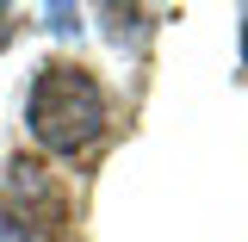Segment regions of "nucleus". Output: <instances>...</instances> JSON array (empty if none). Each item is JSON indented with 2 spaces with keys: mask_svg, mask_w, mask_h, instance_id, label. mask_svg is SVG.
<instances>
[{
  "mask_svg": "<svg viewBox=\"0 0 248 242\" xmlns=\"http://www.w3.org/2000/svg\"><path fill=\"white\" fill-rule=\"evenodd\" d=\"M25 124L50 155H75L106 130V93L75 62H44L25 99Z\"/></svg>",
  "mask_w": 248,
  "mask_h": 242,
  "instance_id": "obj_1",
  "label": "nucleus"
},
{
  "mask_svg": "<svg viewBox=\"0 0 248 242\" xmlns=\"http://www.w3.org/2000/svg\"><path fill=\"white\" fill-rule=\"evenodd\" d=\"M50 31L68 37V31H75V13H68V6H50Z\"/></svg>",
  "mask_w": 248,
  "mask_h": 242,
  "instance_id": "obj_4",
  "label": "nucleus"
},
{
  "mask_svg": "<svg viewBox=\"0 0 248 242\" xmlns=\"http://www.w3.org/2000/svg\"><path fill=\"white\" fill-rule=\"evenodd\" d=\"M242 56H248V13H242Z\"/></svg>",
  "mask_w": 248,
  "mask_h": 242,
  "instance_id": "obj_6",
  "label": "nucleus"
},
{
  "mask_svg": "<svg viewBox=\"0 0 248 242\" xmlns=\"http://www.w3.org/2000/svg\"><path fill=\"white\" fill-rule=\"evenodd\" d=\"M25 199V217H62V193L50 186V174H44V161H13L6 168V211Z\"/></svg>",
  "mask_w": 248,
  "mask_h": 242,
  "instance_id": "obj_2",
  "label": "nucleus"
},
{
  "mask_svg": "<svg viewBox=\"0 0 248 242\" xmlns=\"http://www.w3.org/2000/svg\"><path fill=\"white\" fill-rule=\"evenodd\" d=\"M6 37H13V6H0V50H6Z\"/></svg>",
  "mask_w": 248,
  "mask_h": 242,
  "instance_id": "obj_5",
  "label": "nucleus"
},
{
  "mask_svg": "<svg viewBox=\"0 0 248 242\" xmlns=\"http://www.w3.org/2000/svg\"><path fill=\"white\" fill-rule=\"evenodd\" d=\"M0 242H44V236L25 230V224H6V217H0Z\"/></svg>",
  "mask_w": 248,
  "mask_h": 242,
  "instance_id": "obj_3",
  "label": "nucleus"
}]
</instances>
